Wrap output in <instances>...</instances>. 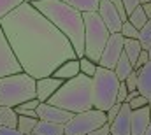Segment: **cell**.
Instances as JSON below:
<instances>
[{"label": "cell", "mask_w": 151, "mask_h": 135, "mask_svg": "<svg viewBox=\"0 0 151 135\" xmlns=\"http://www.w3.org/2000/svg\"><path fill=\"white\" fill-rule=\"evenodd\" d=\"M97 14H99L100 19L104 21V25H106V28L109 30V34H119L123 21H121V18H119L116 7H114L109 0H100L99 9H97Z\"/></svg>", "instance_id": "10"}, {"label": "cell", "mask_w": 151, "mask_h": 135, "mask_svg": "<svg viewBox=\"0 0 151 135\" xmlns=\"http://www.w3.org/2000/svg\"><path fill=\"white\" fill-rule=\"evenodd\" d=\"M5 34L25 74L35 81L53 75L63 62L74 60L76 51L67 37L32 4H21L0 19Z\"/></svg>", "instance_id": "1"}, {"label": "cell", "mask_w": 151, "mask_h": 135, "mask_svg": "<svg viewBox=\"0 0 151 135\" xmlns=\"http://www.w3.org/2000/svg\"><path fill=\"white\" fill-rule=\"evenodd\" d=\"M37 118H25V116H18V125H16V130L21 135H30L34 134V128L37 125Z\"/></svg>", "instance_id": "23"}, {"label": "cell", "mask_w": 151, "mask_h": 135, "mask_svg": "<svg viewBox=\"0 0 151 135\" xmlns=\"http://www.w3.org/2000/svg\"><path fill=\"white\" fill-rule=\"evenodd\" d=\"M127 97H128V90L123 83H119L118 93H116V103H127Z\"/></svg>", "instance_id": "30"}, {"label": "cell", "mask_w": 151, "mask_h": 135, "mask_svg": "<svg viewBox=\"0 0 151 135\" xmlns=\"http://www.w3.org/2000/svg\"><path fill=\"white\" fill-rule=\"evenodd\" d=\"M148 109H150V119H151V100H148Z\"/></svg>", "instance_id": "39"}, {"label": "cell", "mask_w": 151, "mask_h": 135, "mask_svg": "<svg viewBox=\"0 0 151 135\" xmlns=\"http://www.w3.org/2000/svg\"><path fill=\"white\" fill-rule=\"evenodd\" d=\"M18 125V114L12 107H0V126L16 128Z\"/></svg>", "instance_id": "21"}, {"label": "cell", "mask_w": 151, "mask_h": 135, "mask_svg": "<svg viewBox=\"0 0 151 135\" xmlns=\"http://www.w3.org/2000/svg\"><path fill=\"white\" fill-rule=\"evenodd\" d=\"M123 37L121 34H111L109 35V40L100 55V60H99V67L107 68V70H113L119 60V56L123 55Z\"/></svg>", "instance_id": "9"}, {"label": "cell", "mask_w": 151, "mask_h": 135, "mask_svg": "<svg viewBox=\"0 0 151 135\" xmlns=\"http://www.w3.org/2000/svg\"><path fill=\"white\" fill-rule=\"evenodd\" d=\"M62 2L67 4V5H70L72 9H76V11L81 12V14L97 12L99 4H100V0H62Z\"/></svg>", "instance_id": "17"}, {"label": "cell", "mask_w": 151, "mask_h": 135, "mask_svg": "<svg viewBox=\"0 0 151 135\" xmlns=\"http://www.w3.org/2000/svg\"><path fill=\"white\" fill-rule=\"evenodd\" d=\"M109 135H111V134H109Z\"/></svg>", "instance_id": "45"}, {"label": "cell", "mask_w": 151, "mask_h": 135, "mask_svg": "<svg viewBox=\"0 0 151 135\" xmlns=\"http://www.w3.org/2000/svg\"><path fill=\"white\" fill-rule=\"evenodd\" d=\"M88 135H109V125L106 123L104 126H100V128H97V130H93V132H90Z\"/></svg>", "instance_id": "35"}, {"label": "cell", "mask_w": 151, "mask_h": 135, "mask_svg": "<svg viewBox=\"0 0 151 135\" xmlns=\"http://www.w3.org/2000/svg\"><path fill=\"white\" fill-rule=\"evenodd\" d=\"M137 72V91L151 100V62H148L144 67H141Z\"/></svg>", "instance_id": "15"}, {"label": "cell", "mask_w": 151, "mask_h": 135, "mask_svg": "<svg viewBox=\"0 0 151 135\" xmlns=\"http://www.w3.org/2000/svg\"><path fill=\"white\" fill-rule=\"evenodd\" d=\"M23 72L21 70V65L7 40L5 34L2 32L0 28V79L5 77V75H14V74H19Z\"/></svg>", "instance_id": "8"}, {"label": "cell", "mask_w": 151, "mask_h": 135, "mask_svg": "<svg viewBox=\"0 0 151 135\" xmlns=\"http://www.w3.org/2000/svg\"><path fill=\"white\" fill-rule=\"evenodd\" d=\"M150 125L151 119L148 105L142 107V109L132 111V114H130V135H144Z\"/></svg>", "instance_id": "14"}, {"label": "cell", "mask_w": 151, "mask_h": 135, "mask_svg": "<svg viewBox=\"0 0 151 135\" xmlns=\"http://www.w3.org/2000/svg\"><path fill=\"white\" fill-rule=\"evenodd\" d=\"M119 109H121V103H114L111 109H107V111H106V121H107V125H111V123H113V119L118 116Z\"/></svg>", "instance_id": "31"}, {"label": "cell", "mask_w": 151, "mask_h": 135, "mask_svg": "<svg viewBox=\"0 0 151 135\" xmlns=\"http://www.w3.org/2000/svg\"><path fill=\"white\" fill-rule=\"evenodd\" d=\"M76 75H79V58L69 60V62H63L60 67L53 72V77H56V79H60V81L74 79Z\"/></svg>", "instance_id": "16"}, {"label": "cell", "mask_w": 151, "mask_h": 135, "mask_svg": "<svg viewBox=\"0 0 151 135\" xmlns=\"http://www.w3.org/2000/svg\"><path fill=\"white\" fill-rule=\"evenodd\" d=\"M106 123V112L90 109L74 114L72 119L67 125H63V135H88L90 132L104 126Z\"/></svg>", "instance_id": "7"}, {"label": "cell", "mask_w": 151, "mask_h": 135, "mask_svg": "<svg viewBox=\"0 0 151 135\" xmlns=\"http://www.w3.org/2000/svg\"><path fill=\"white\" fill-rule=\"evenodd\" d=\"M127 21L134 27V28H137V30H141L146 23H148V18H146V14H144V11H142V7L139 5L137 9H134L130 14H128V18H127Z\"/></svg>", "instance_id": "22"}, {"label": "cell", "mask_w": 151, "mask_h": 135, "mask_svg": "<svg viewBox=\"0 0 151 135\" xmlns=\"http://www.w3.org/2000/svg\"><path fill=\"white\" fill-rule=\"evenodd\" d=\"M97 63H93V62H90L88 58H79V74H83V75H88V77H93V74H95V70H97Z\"/></svg>", "instance_id": "25"}, {"label": "cell", "mask_w": 151, "mask_h": 135, "mask_svg": "<svg viewBox=\"0 0 151 135\" xmlns=\"http://www.w3.org/2000/svg\"><path fill=\"white\" fill-rule=\"evenodd\" d=\"M150 4H151V0H150Z\"/></svg>", "instance_id": "44"}, {"label": "cell", "mask_w": 151, "mask_h": 135, "mask_svg": "<svg viewBox=\"0 0 151 135\" xmlns=\"http://www.w3.org/2000/svg\"><path fill=\"white\" fill-rule=\"evenodd\" d=\"M118 86H119V81L113 70L97 67L91 77V107L102 112L111 109L116 103Z\"/></svg>", "instance_id": "5"}, {"label": "cell", "mask_w": 151, "mask_h": 135, "mask_svg": "<svg viewBox=\"0 0 151 135\" xmlns=\"http://www.w3.org/2000/svg\"><path fill=\"white\" fill-rule=\"evenodd\" d=\"M46 103L55 105L70 114H79L93 109L91 107V77L79 74L74 79L63 81L62 86L56 90V93Z\"/></svg>", "instance_id": "3"}, {"label": "cell", "mask_w": 151, "mask_h": 135, "mask_svg": "<svg viewBox=\"0 0 151 135\" xmlns=\"http://www.w3.org/2000/svg\"><path fill=\"white\" fill-rule=\"evenodd\" d=\"M83 19H84V55L83 56L93 63H99L100 55L111 34L97 12H86L83 14Z\"/></svg>", "instance_id": "6"}, {"label": "cell", "mask_w": 151, "mask_h": 135, "mask_svg": "<svg viewBox=\"0 0 151 135\" xmlns=\"http://www.w3.org/2000/svg\"><path fill=\"white\" fill-rule=\"evenodd\" d=\"M123 84L127 86L128 93H130V91H137V72L134 70V72H132V74H130L125 81H123Z\"/></svg>", "instance_id": "29"}, {"label": "cell", "mask_w": 151, "mask_h": 135, "mask_svg": "<svg viewBox=\"0 0 151 135\" xmlns=\"http://www.w3.org/2000/svg\"><path fill=\"white\" fill-rule=\"evenodd\" d=\"M137 40H139V44H141V47L144 51H148L151 47V19H148V23L139 30Z\"/></svg>", "instance_id": "24"}, {"label": "cell", "mask_w": 151, "mask_h": 135, "mask_svg": "<svg viewBox=\"0 0 151 135\" xmlns=\"http://www.w3.org/2000/svg\"><path fill=\"white\" fill-rule=\"evenodd\" d=\"M123 2V7H125V11H127V16L134 11V9H137L141 4H139V0H121Z\"/></svg>", "instance_id": "33"}, {"label": "cell", "mask_w": 151, "mask_h": 135, "mask_svg": "<svg viewBox=\"0 0 151 135\" xmlns=\"http://www.w3.org/2000/svg\"><path fill=\"white\" fill-rule=\"evenodd\" d=\"M23 0H0V19L5 18L9 12H12L16 7H19Z\"/></svg>", "instance_id": "26"}, {"label": "cell", "mask_w": 151, "mask_h": 135, "mask_svg": "<svg viewBox=\"0 0 151 135\" xmlns=\"http://www.w3.org/2000/svg\"><path fill=\"white\" fill-rule=\"evenodd\" d=\"M119 34L123 39H137V35H139V30L137 28H134L128 21H125L123 25H121V30H119Z\"/></svg>", "instance_id": "27"}, {"label": "cell", "mask_w": 151, "mask_h": 135, "mask_svg": "<svg viewBox=\"0 0 151 135\" xmlns=\"http://www.w3.org/2000/svg\"><path fill=\"white\" fill-rule=\"evenodd\" d=\"M35 135H63V125H56V123H47V121H40L39 119L35 128Z\"/></svg>", "instance_id": "20"}, {"label": "cell", "mask_w": 151, "mask_h": 135, "mask_svg": "<svg viewBox=\"0 0 151 135\" xmlns=\"http://www.w3.org/2000/svg\"><path fill=\"white\" fill-rule=\"evenodd\" d=\"M130 114H132V111H130L128 103H121V109H119L118 116L109 125V134L111 135H130Z\"/></svg>", "instance_id": "13"}, {"label": "cell", "mask_w": 151, "mask_h": 135, "mask_svg": "<svg viewBox=\"0 0 151 135\" xmlns=\"http://www.w3.org/2000/svg\"><path fill=\"white\" fill-rule=\"evenodd\" d=\"M63 81L53 77V75H47V77H42V79H37L35 81V98H37L40 103L47 102L55 93L56 90L62 86Z\"/></svg>", "instance_id": "12"}, {"label": "cell", "mask_w": 151, "mask_h": 135, "mask_svg": "<svg viewBox=\"0 0 151 135\" xmlns=\"http://www.w3.org/2000/svg\"><path fill=\"white\" fill-rule=\"evenodd\" d=\"M0 135H21L16 128H7V126H0Z\"/></svg>", "instance_id": "36"}, {"label": "cell", "mask_w": 151, "mask_h": 135, "mask_svg": "<svg viewBox=\"0 0 151 135\" xmlns=\"http://www.w3.org/2000/svg\"><path fill=\"white\" fill-rule=\"evenodd\" d=\"M148 56H150V62H151V47L148 49Z\"/></svg>", "instance_id": "41"}, {"label": "cell", "mask_w": 151, "mask_h": 135, "mask_svg": "<svg viewBox=\"0 0 151 135\" xmlns=\"http://www.w3.org/2000/svg\"><path fill=\"white\" fill-rule=\"evenodd\" d=\"M146 2H150V0H139V4H146Z\"/></svg>", "instance_id": "42"}, {"label": "cell", "mask_w": 151, "mask_h": 135, "mask_svg": "<svg viewBox=\"0 0 151 135\" xmlns=\"http://www.w3.org/2000/svg\"><path fill=\"white\" fill-rule=\"evenodd\" d=\"M37 112V119L40 121H47V123H56V125H67L74 114L67 112V111H62L55 105H49V103H39V107L35 109Z\"/></svg>", "instance_id": "11"}, {"label": "cell", "mask_w": 151, "mask_h": 135, "mask_svg": "<svg viewBox=\"0 0 151 135\" xmlns=\"http://www.w3.org/2000/svg\"><path fill=\"white\" fill-rule=\"evenodd\" d=\"M25 4H42V2H55V0H23Z\"/></svg>", "instance_id": "38"}, {"label": "cell", "mask_w": 151, "mask_h": 135, "mask_svg": "<svg viewBox=\"0 0 151 135\" xmlns=\"http://www.w3.org/2000/svg\"><path fill=\"white\" fill-rule=\"evenodd\" d=\"M113 72H114V75L118 77V81L119 83H123L132 72H134V65L128 62V58L125 56V53L119 56V60H118V63H116V67L113 68Z\"/></svg>", "instance_id": "19"}, {"label": "cell", "mask_w": 151, "mask_h": 135, "mask_svg": "<svg viewBox=\"0 0 151 135\" xmlns=\"http://www.w3.org/2000/svg\"><path fill=\"white\" fill-rule=\"evenodd\" d=\"M141 7H142V11H144L146 18H148V19H151V4H150V2H146V4H141Z\"/></svg>", "instance_id": "37"}, {"label": "cell", "mask_w": 151, "mask_h": 135, "mask_svg": "<svg viewBox=\"0 0 151 135\" xmlns=\"http://www.w3.org/2000/svg\"><path fill=\"white\" fill-rule=\"evenodd\" d=\"M30 135H35V134H30Z\"/></svg>", "instance_id": "43"}, {"label": "cell", "mask_w": 151, "mask_h": 135, "mask_svg": "<svg viewBox=\"0 0 151 135\" xmlns=\"http://www.w3.org/2000/svg\"><path fill=\"white\" fill-rule=\"evenodd\" d=\"M144 135H151V125L148 126V130H146V134H144Z\"/></svg>", "instance_id": "40"}, {"label": "cell", "mask_w": 151, "mask_h": 135, "mask_svg": "<svg viewBox=\"0 0 151 135\" xmlns=\"http://www.w3.org/2000/svg\"><path fill=\"white\" fill-rule=\"evenodd\" d=\"M141 51H142V47H141V44H139L137 39H125L123 40V53H125V56L128 58V62L132 65H135Z\"/></svg>", "instance_id": "18"}, {"label": "cell", "mask_w": 151, "mask_h": 135, "mask_svg": "<svg viewBox=\"0 0 151 135\" xmlns=\"http://www.w3.org/2000/svg\"><path fill=\"white\" fill-rule=\"evenodd\" d=\"M150 62V56H148V51H141V55H139V58H137V62H135V65H134V70H139L141 67H144L146 63Z\"/></svg>", "instance_id": "32"}, {"label": "cell", "mask_w": 151, "mask_h": 135, "mask_svg": "<svg viewBox=\"0 0 151 135\" xmlns=\"http://www.w3.org/2000/svg\"><path fill=\"white\" fill-rule=\"evenodd\" d=\"M127 103H128L130 111H137V109H142V107H146V105H148V98H144V97L139 93L137 97L130 98V100L127 102Z\"/></svg>", "instance_id": "28"}, {"label": "cell", "mask_w": 151, "mask_h": 135, "mask_svg": "<svg viewBox=\"0 0 151 135\" xmlns=\"http://www.w3.org/2000/svg\"><path fill=\"white\" fill-rule=\"evenodd\" d=\"M39 103H40V102H39L37 98H34V100H28V102H25V103H19L18 107H19V109H27V111H35L39 107Z\"/></svg>", "instance_id": "34"}, {"label": "cell", "mask_w": 151, "mask_h": 135, "mask_svg": "<svg viewBox=\"0 0 151 135\" xmlns=\"http://www.w3.org/2000/svg\"><path fill=\"white\" fill-rule=\"evenodd\" d=\"M35 98V79L25 72L0 79V107H18Z\"/></svg>", "instance_id": "4"}, {"label": "cell", "mask_w": 151, "mask_h": 135, "mask_svg": "<svg viewBox=\"0 0 151 135\" xmlns=\"http://www.w3.org/2000/svg\"><path fill=\"white\" fill-rule=\"evenodd\" d=\"M32 5L67 37L72 49L76 51V56L83 58V55H84V19H83V14L72 9L70 5L63 4L62 0L32 4Z\"/></svg>", "instance_id": "2"}]
</instances>
